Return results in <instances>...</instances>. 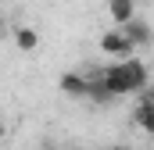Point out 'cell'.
Returning a JSON list of instances; mask_svg holds the SVG:
<instances>
[{
    "label": "cell",
    "instance_id": "10",
    "mask_svg": "<svg viewBox=\"0 0 154 150\" xmlns=\"http://www.w3.org/2000/svg\"><path fill=\"white\" fill-rule=\"evenodd\" d=\"M72 150H79V147H72Z\"/></svg>",
    "mask_w": 154,
    "mask_h": 150
},
{
    "label": "cell",
    "instance_id": "9",
    "mask_svg": "<svg viewBox=\"0 0 154 150\" xmlns=\"http://www.w3.org/2000/svg\"><path fill=\"white\" fill-rule=\"evenodd\" d=\"M0 29H4V14H0Z\"/></svg>",
    "mask_w": 154,
    "mask_h": 150
},
{
    "label": "cell",
    "instance_id": "8",
    "mask_svg": "<svg viewBox=\"0 0 154 150\" xmlns=\"http://www.w3.org/2000/svg\"><path fill=\"white\" fill-rule=\"evenodd\" d=\"M4 136H7V122L0 118V140H4Z\"/></svg>",
    "mask_w": 154,
    "mask_h": 150
},
{
    "label": "cell",
    "instance_id": "3",
    "mask_svg": "<svg viewBox=\"0 0 154 150\" xmlns=\"http://www.w3.org/2000/svg\"><path fill=\"white\" fill-rule=\"evenodd\" d=\"M118 29L125 32V39H129L136 50L151 46V39H154V36H151V22H147V18H140V14H133V18H129V22H122Z\"/></svg>",
    "mask_w": 154,
    "mask_h": 150
},
{
    "label": "cell",
    "instance_id": "1",
    "mask_svg": "<svg viewBox=\"0 0 154 150\" xmlns=\"http://www.w3.org/2000/svg\"><path fill=\"white\" fill-rule=\"evenodd\" d=\"M97 75V82L104 86V93L118 100V97H133V93H143L147 89V82H151V75H147V61L143 57H136V54H129V57H122L115 64H108V68H100Z\"/></svg>",
    "mask_w": 154,
    "mask_h": 150
},
{
    "label": "cell",
    "instance_id": "7",
    "mask_svg": "<svg viewBox=\"0 0 154 150\" xmlns=\"http://www.w3.org/2000/svg\"><path fill=\"white\" fill-rule=\"evenodd\" d=\"M133 14H136V0H108V18H111L115 25L129 22Z\"/></svg>",
    "mask_w": 154,
    "mask_h": 150
},
{
    "label": "cell",
    "instance_id": "5",
    "mask_svg": "<svg viewBox=\"0 0 154 150\" xmlns=\"http://www.w3.org/2000/svg\"><path fill=\"white\" fill-rule=\"evenodd\" d=\"M133 125L147 136V132H154V104L151 97H147V89L140 93V104H136V111H133Z\"/></svg>",
    "mask_w": 154,
    "mask_h": 150
},
{
    "label": "cell",
    "instance_id": "11",
    "mask_svg": "<svg viewBox=\"0 0 154 150\" xmlns=\"http://www.w3.org/2000/svg\"><path fill=\"white\" fill-rule=\"evenodd\" d=\"M118 150H122V147H118Z\"/></svg>",
    "mask_w": 154,
    "mask_h": 150
},
{
    "label": "cell",
    "instance_id": "6",
    "mask_svg": "<svg viewBox=\"0 0 154 150\" xmlns=\"http://www.w3.org/2000/svg\"><path fill=\"white\" fill-rule=\"evenodd\" d=\"M11 39H14V46H18L22 54L39 50V32L32 29V25H14V29H11Z\"/></svg>",
    "mask_w": 154,
    "mask_h": 150
},
{
    "label": "cell",
    "instance_id": "2",
    "mask_svg": "<svg viewBox=\"0 0 154 150\" xmlns=\"http://www.w3.org/2000/svg\"><path fill=\"white\" fill-rule=\"evenodd\" d=\"M100 54H108V57H115V61H122V57H129V54H136V46L125 39V32L118 29V25H111L104 36H100Z\"/></svg>",
    "mask_w": 154,
    "mask_h": 150
},
{
    "label": "cell",
    "instance_id": "4",
    "mask_svg": "<svg viewBox=\"0 0 154 150\" xmlns=\"http://www.w3.org/2000/svg\"><path fill=\"white\" fill-rule=\"evenodd\" d=\"M57 89H61L65 97L82 100V97L90 93V75H82V72H65L61 79H57Z\"/></svg>",
    "mask_w": 154,
    "mask_h": 150
}]
</instances>
